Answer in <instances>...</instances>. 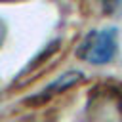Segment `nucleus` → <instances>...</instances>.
<instances>
[{"instance_id": "obj_4", "label": "nucleus", "mask_w": 122, "mask_h": 122, "mask_svg": "<svg viewBox=\"0 0 122 122\" xmlns=\"http://www.w3.org/2000/svg\"><path fill=\"white\" fill-rule=\"evenodd\" d=\"M120 114H122V103H120Z\"/></svg>"}, {"instance_id": "obj_3", "label": "nucleus", "mask_w": 122, "mask_h": 122, "mask_svg": "<svg viewBox=\"0 0 122 122\" xmlns=\"http://www.w3.org/2000/svg\"><path fill=\"white\" fill-rule=\"evenodd\" d=\"M6 34H8V25L0 19V46L4 44V40H6Z\"/></svg>"}, {"instance_id": "obj_2", "label": "nucleus", "mask_w": 122, "mask_h": 122, "mask_svg": "<svg viewBox=\"0 0 122 122\" xmlns=\"http://www.w3.org/2000/svg\"><path fill=\"white\" fill-rule=\"evenodd\" d=\"M84 78H86V76H84L82 72H78V71H69V72L61 74L57 80H53L51 84H48V88L40 93V97H42V99H48V97H51V95H57V93H61V92L72 88L74 84L82 82Z\"/></svg>"}, {"instance_id": "obj_1", "label": "nucleus", "mask_w": 122, "mask_h": 122, "mask_svg": "<svg viewBox=\"0 0 122 122\" xmlns=\"http://www.w3.org/2000/svg\"><path fill=\"white\" fill-rule=\"evenodd\" d=\"M118 50V29L103 27L90 30L76 48V57L90 65H107Z\"/></svg>"}]
</instances>
